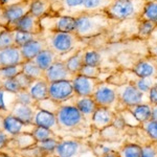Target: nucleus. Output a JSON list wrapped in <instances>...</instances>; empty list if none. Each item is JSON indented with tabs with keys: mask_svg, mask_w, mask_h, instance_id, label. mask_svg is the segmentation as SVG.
Masks as SVG:
<instances>
[{
	"mask_svg": "<svg viewBox=\"0 0 157 157\" xmlns=\"http://www.w3.org/2000/svg\"><path fill=\"white\" fill-rule=\"evenodd\" d=\"M48 97L50 100L59 105L71 100L75 97L72 82L68 80H62L48 83Z\"/></svg>",
	"mask_w": 157,
	"mask_h": 157,
	"instance_id": "nucleus-9",
	"label": "nucleus"
},
{
	"mask_svg": "<svg viewBox=\"0 0 157 157\" xmlns=\"http://www.w3.org/2000/svg\"><path fill=\"white\" fill-rule=\"evenodd\" d=\"M11 140H12L11 135H9L3 129L0 128V151H1L3 148H6L7 146V144H9Z\"/></svg>",
	"mask_w": 157,
	"mask_h": 157,
	"instance_id": "nucleus-45",
	"label": "nucleus"
},
{
	"mask_svg": "<svg viewBox=\"0 0 157 157\" xmlns=\"http://www.w3.org/2000/svg\"><path fill=\"white\" fill-rule=\"evenodd\" d=\"M71 82L77 97H92L98 84L103 81L101 78H92L82 75H75Z\"/></svg>",
	"mask_w": 157,
	"mask_h": 157,
	"instance_id": "nucleus-12",
	"label": "nucleus"
},
{
	"mask_svg": "<svg viewBox=\"0 0 157 157\" xmlns=\"http://www.w3.org/2000/svg\"><path fill=\"white\" fill-rule=\"evenodd\" d=\"M22 72L25 75H27L30 80H45L44 78V71L40 68L34 61H25L23 63V70Z\"/></svg>",
	"mask_w": 157,
	"mask_h": 157,
	"instance_id": "nucleus-28",
	"label": "nucleus"
},
{
	"mask_svg": "<svg viewBox=\"0 0 157 157\" xmlns=\"http://www.w3.org/2000/svg\"><path fill=\"white\" fill-rule=\"evenodd\" d=\"M22 70H23V64L0 67V82L9 78H15L22 72Z\"/></svg>",
	"mask_w": 157,
	"mask_h": 157,
	"instance_id": "nucleus-33",
	"label": "nucleus"
},
{
	"mask_svg": "<svg viewBox=\"0 0 157 157\" xmlns=\"http://www.w3.org/2000/svg\"><path fill=\"white\" fill-rule=\"evenodd\" d=\"M12 46H16L14 40V30L4 29L0 33V49L9 48Z\"/></svg>",
	"mask_w": 157,
	"mask_h": 157,
	"instance_id": "nucleus-36",
	"label": "nucleus"
},
{
	"mask_svg": "<svg viewBox=\"0 0 157 157\" xmlns=\"http://www.w3.org/2000/svg\"><path fill=\"white\" fill-rule=\"evenodd\" d=\"M84 54L85 48H78L75 52V55H72L71 57H69L65 61V64H66L68 70L72 75H78L80 70L84 66Z\"/></svg>",
	"mask_w": 157,
	"mask_h": 157,
	"instance_id": "nucleus-25",
	"label": "nucleus"
},
{
	"mask_svg": "<svg viewBox=\"0 0 157 157\" xmlns=\"http://www.w3.org/2000/svg\"><path fill=\"white\" fill-rule=\"evenodd\" d=\"M103 62V57L100 52L95 49H85L84 65L88 66H101Z\"/></svg>",
	"mask_w": 157,
	"mask_h": 157,
	"instance_id": "nucleus-34",
	"label": "nucleus"
},
{
	"mask_svg": "<svg viewBox=\"0 0 157 157\" xmlns=\"http://www.w3.org/2000/svg\"><path fill=\"white\" fill-rule=\"evenodd\" d=\"M81 42H83V40L75 33H52L49 41L46 40L48 48L54 50L57 55L67 54Z\"/></svg>",
	"mask_w": 157,
	"mask_h": 157,
	"instance_id": "nucleus-6",
	"label": "nucleus"
},
{
	"mask_svg": "<svg viewBox=\"0 0 157 157\" xmlns=\"http://www.w3.org/2000/svg\"><path fill=\"white\" fill-rule=\"evenodd\" d=\"M4 29H6V27H4L3 25H1V24H0V33H1L2 30H3Z\"/></svg>",
	"mask_w": 157,
	"mask_h": 157,
	"instance_id": "nucleus-53",
	"label": "nucleus"
},
{
	"mask_svg": "<svg viewBox=\"0 0 157 157\" xmlns=\"http://www.w3.org/2000/svg\"><path fill=\"white\" fill-rule=\"evenodd\" d=\"M24 62L20 47L12 46L9 48L0 49V67L23 64Z\"/></svg>",
	"mask_w": 157,
	"mask_h": 157,
	"instance_id": "nucleus-18",
	"label": "nucleus"
},
{
	"mask_svg": "<svg viewBox=\"0 0 157 157\" xmlns=\"http://www.w3.org/2000/svg\"><path fill=\"white\" fill-rule=\"evenodd\" d=\"M121 157H143V148L137 144L127 143L118 151Z\"/></svg>",
	"mask_w": 157,
	"mask_h": 157,
	"instance_id": "nucleus-32",
	"label": "nucleus"
},
{
	"mask_svg": "<svg viewBox=\"0 0 157 157\" xmlns=\"http://www.w3.org/2000/svg\"><path fill=\"white\" fill-rule=\"evenodd\" d=\"M117 114L113 109L106 107H98L91 118L90 127L94 130L102 131L114 124Z\"/></svg>",
	"mask_w": 157,
	"mask_h": 157,
	"instance_id": "nucleus-13",
	"label": "nucleus"
},
{
	"mask_svg": "<svg viewBox=\"0 0 157 157\" xmlns=\"http://www.w3.org/2000/svg\"><path fill=\"white\" fill-rule=\"evenodd\" d=\"M0 157H11V156L7 155V154H6V153H2V152L0 151Z\"/></svg>",
	"mask_w": 157,
	"mask_h": 157,
	"instance_id": "nucleus-52",
	"label": "nucleus"
},
{
	"mask_svg": "<svg viewBox=\"0 0 157 157\" xmlns=\"http://www.w3.org/2000/svg\"><path fill=\"white\" fill-rule=\"evenodd\" d=\"M15 78H16V81L18 82L20 88H21V90H27L29 88V86L32 85V83L34 82V81L30 80L27 75H25L23 72H21L19 75H17Z\"/></svg>",
	"mask_w": 157,
	"mask_h": 157,
	"instance_id": "nucleus-43",
	"label": "nucleus"
},
{
	"mask_svg": "<svg viewBox=\"0 0 157 157\" xmlns=\"http://www.w3.org/2000/svg\"><path fill=\"white\" fill-rule=\"evenodd\" d=\"M34 126L50 129L54 132H57L59 130L56 113L42 110V109H38V108H36V112H35Z\"/></svg>",
	"mask_w": 157,
	"mask_h": 157,
	"instance_id": "nucleus-17",
	"label": "nucleus"
},
{
	"mask_svg": "<svg viewBox=\"0 0 157 157\" xmlns=\"http://www.w3.org/2000/svg\"><path fill=\"white\" fill-rule=\"evenodd\" d=\"M33 61L41 68L43 71H45L47 68L50 67V65H52L56 61H58V55L54 50L47 47V48L43 49L41 52H39V55Z\"/></svg>",
	"mask_w": 157,
	"mask_h": 157,
	"instance_id": "nucleus-24",
	"label": "nucleus"
},
{
	"mask_svg": "<svg viewBox=\"0 0 157 157\" xmlns=\"http://www.w3.org/2000/svg\"><path fill=\"white\" fill-rule=\"evenodd\" d=\"M75 22L77 27L75 34L82 40L94 38L109 32V29L116 23L115 20L111 19L104 12L95 14L84 13L75 18Z\"/></svg>",
	"mask_w": 157,
	"mask_h": 157,
	"instance_id": "nucleus-1",
	"label": "nucleus"
},
{
	"mask_svg": "<svg viewBox=\"0 0 157 157\" xmlns=\"http://www.w3.org/2000/svg\"><path fill=\"white\" fill-rule=\"evenodd\" d=\"M114 0H83L84 11L87 14L102 13L113 3Z\"/></svg>",
	"mask_w": 157,
	"mask_h": 157,
	"instance_id": "nucleus-27",
	"label": "nucleus"
},
{
	"mask_svg": "<svg viewBox=\"0 0 157 157\" xmlns=\"http://www.w3.org/2000/svg\"><path fill=\"white\" fill-rule=\"evenodd\" d=\"M100 157H121L118 153V151L112 150V149H107L103 152V154Z\"/></svg>",
	"mask_w": 157,
	"mask_h": 157,
	"instance_id": "nucleus-48",
	"label": "nucleus"
},
{
	"mask_svg": "<svg viewBox=\"0 0 157 157\" xmlns=\"http://www.w3.org/2000/svg\"><path fill=\"white\" fill-rule=\"evenodd\" d=\"M32 136L34 137L35 141L36 143H40V141H44V140H47V139H50V138H59L58 134L54 132L52 130L50 129H47V128H42V127H36L35 126L34 129L32 131Z\"/></svg>",
	"mask_w": 157,
	"mask_h": 157,
	"instance_id": "nucleus-31",
	"label": "nucleus"
},
{
	"mask_svg": "<svg viewBox=\"0 0 157 157\" xmlns=\"http://www.w3.org/2000/svg\"><path fill=\"white\" fill-rule=\"evenodd\" d=\"M143 148V157H157V143L151 141L148 145L141 147Z\"/></svg>",
	"mask_w": 157,
	"mask_h": 157,
	"instance_id": "nucleus-42",
	"label": "nucleus"
},
{
	"mask_svg": "<svg viewBox=\"0 0 157 157\" xmlns=\"http://www.w3.org/2000/svg\"><path fill=\"white\" fill-rule=\"evenodd\" d=\"M116 87V85L109 82H102L98 84L92 95V98L97 103L98 107L113 109L118 105Z\"/></svg>",
	"mask_w": 157,
	"mask_h": 157,
	"instance_id": "nucleus-8",
	"label": "nucleus"
},
{
	"mask_svg": "<svg viewBox=\"0 0 157 157\" xmlns=\"http://www.w3.org/2000/svg\"><path fill=\"white\" fill-rule=\"evenodd\" d=\"M137 38L141 41H148L157 27V23L152 21H137Z\"/></svg>",
	"mask_w": 157,
	"mask_h": 157,
	"instance_id": "nucleus-30",
	"label": "nucleus"
},
{
	"mask_svg": "<svg viewBox=\"0 0 157 157\" xmlns=\"http://www.w3.org/2000/svg\"><path fill=\"white\" fill-rule=\"evenodd\" d=\"M16 103L22 104V105L32 106V107H36L37 103L34 101L32 95L27 90H21L16 94Z\"/></svg>",
	"mask_w": 157,
	"mask_h": 157,
	"instance_id": "nucleus-40",
	"label": "nucleus"
},
{
	"mask_svg": "<svg viewBox=\"0 0 157 157\" xmlns=\"http://www.w3.org/2000/svg\"><path fill=\"white\" fill-rule=\"evenodd\" d=\"M149 103L151 105H157V84L151 88L148 93Z\"/></svg>",
	"mask_w": 157,
	"mask_h": 157,
	"instance_id": "nucleus-47",
	"label": "nucleus"
},
{
	"mask_svg": "<svg viewBox=\"0 0 157 157\" xmlns=\"http://www.w3.org/2000/svg\"><path fill=\"white\" fill-rule=\"evenodd\" d=\"M1 120H2V114L0 113V126H1Z\"/></svg>",
	"mask_w": 157,
	"mask_h": 157,
	"instance_id": "nucleus-54",
	"label": "nucleus"
},
{
	"mask_svg": "<svg viewBox=\"0 0 157 157\" xmlns=\"http://www.w3.org/2000/svg\"><path fill=\"white\" fill-rule=\"evenodd\" d=\"M32 98L36 103L48 98V82L45 80H37L32 83L29 88L27 89Z\"/></svg>",
	"mask_w": 157,
	"mask_h": 157,
	"instance_id": "nucleus-22",
	"label": "nucleus"
},
{
	"mask_svg": "<svg viewBox=\"0 0 157 157\" xmlns=\"http://www.w3.org/2000/svg\"><path fill=\"white\" fill-rule=\"evenodd\" d=\"M11 1L12 0H0V6H7V4H11Z\"/></svg>",
	"mask_w": 157,
	"mask_h": 157,
	"instance_id": "nucleus-51",
	"label": "nucleus"
},
{
	"mask_svg": "<svg viewBox=\"0 0 157 157\" xmlns=\"http://www.w3.org/2000/svg\"><path fill=\"white\" fill-rule=\"evenodd\" d=\"M47 47L48 46H47L46 40L42 39V38H37V39L21 46L20 50H21L24 61H32L39 55V52H41L43 49L47 48Z\"/></svg>",
	"mask_w": 157,
	"mask_h": 157,
	"instance_id": "nucleus-20",
	"label": "nucleus"
},
{
	"mask_svg": "<svg viewBox=\"0 0 157 157\" xmlns=\"http://www.w3.org/2000/svg\"><path fill=\"white\" fill-rule=\"evenodd\" d=\"M141 128L154 143H157V121L149 120L141 123Z\"/></svg>",
	"mask_w": 157,
	"mask_h": 157,
	"instance_id": "nucleus-38",
	"label": "nucleus"
},
{
	"mask_svg": "<svg viewBox=\"0 0 157 157\" xmlns=\"http://www.w3.org/2000/svg\"><path fill=\"white\" fill-rule=\"evenodd\" d=\"M75 106L78 109L81 114L84 116L85 121L90 126L93 113L95 112V110L98 108L97 103L94 102L92 97H77L75 95Z\"/></svg>",
	"mask_w": 157,
	"mask_h": 157,
	"instance_id": "nucleus-19",
	"label": "nucleus"
},
{
	"mask_svg": "<svg viewBox=\"0 0 157 157\" xmlns=\"http://www.w3.org/2000/svg\"><path fill=\"white\" fill-rule=\"evenodd\" d=\"M12 30H20V32L29 33V34L42 35L43 29L41 25V19L35 17L29 12L15 23L12 27Z\"/></svg>",
	"mask_w": 157,
	"mask_h": 157,
	"instance_id": "nucleus-16",
	"label": "nucleus"
},
{
	"mask_svg": "<svg viewBox=\"0 0 157 157\" xmlns=\"http://www.w3.org/2000/svg\"><path fill=\"white\" fill-rule=\"evenodd\" d=\"M59 141H60V139H58V138H50V139H47V140H44V141L36 143L35 146H36L39 150L44 152V153L52 154V153H55L56 148H57Z\"/></svg>",
	"mask_w": 157,
	"mask_h": 157,
	"instance_id": "nucleus-37",
	"label": "nucleus"
},
{
	"mask_svg": "<svg viewBox=\"0 0 157 157\" xmlns=\"http://www.w3.org/2000/svg\"><path fill=\"white\" fill-rule=\"evenodd\" d=\"M150 120L157 121V105H152V110H151V118Z\"/></svg>",
	"mask_w": 157,
	"mask_h": 157,
	"instance_id": "nucleus-49",
	"label": "nucleus"
},
{
	"mask_svg": "<svg viewBox=\"0 0 157 157\" xmlns=\"http://www.w3.org/2000/svg\"><path fill=\"white\" fill-rule=\"evenodd\" d=\"M104 71H105V69L102 66H88V65H84L82 67V69L80 70L78 75H82L92 78H100V75Z\"/></svg>",
	"mask_w": 157,
	"mask_h": 157,
	"instance_id": "nucleus-39",
	"label": "nucleus"
},
{
	"mask_svg": "<svg viewBox=\"0 0 157 157\" xmlns=\"http://www.w3.org/2000/svg\"><path fill=\"white\" fill-rule=\"evenodd\" d=\"M56 116H57L59 130L75 131L85 129L87 126H89L85 121L84 116L81 114L78 109L75 106V104L60 105Z\"/></svg>",
	"mask_w": 157,
	"mask_h": 157,
	"instance_id": "nucleus-3",
	"label": "nucleus"
},
{
	"mask_svg": "<svg viewBox=\"0 0 157 157\" xmlns=\"http://www.w3.org/2000/svg\"><path fill=\"white\" fill-rule=\"evenodd\" d=\"M35 112H36V107L22 105L19 103H15L10 111L12 115L17 117L25 125H34Z\"/></svg>",
	"mask_w": 157,
	"mask_h": 157,
	"instance_id": "nucleus-21",
	"label": "nucleus"
},
{
	"mask_svg": "<svg viewBox=\"0 0 157 157\" xmlns=\"http://www.w3.org/2000/svg\"><path fill=\"white\" fill-rule=\"evenodd\" d=\"M0 87H1V82H0Z\"/></svg>",
	"mask_w": 157,
	"mask_h": 157,
	"instance_id": "nucleus-55",
	"label": "nucleus"
},
{
	"mask_svg": "<svg viewBox=\"0 0 157 157\" xmlns=\"http://www.w3.org/2000/svg\"><path fill=\"white\" fill-rule=\"evenodd\" d=\"M1 87L6 91H7V92L13 93V94H17L19 91H21V88H20L16 78H9V80L2 81Z\"/></svg>",
	"mask_w": 157,
	"mask_h": 157,
	"instance_id": "nucleus-41",
	"label": "nucleus"
},
{
	"mask_svg": "<svg viewBox=\"0 0 157 157\" xmlns=\"http://www.w3.org/2000/svg\"><path fill=\"white\" fill-rule=\"evenodd\" d=\"M75 75H72L68 70V68L65 64V61H56L50 67L47 68L44 71V78L46 82L52 83L56 81H62V80H68L71 81L75 78Z\"/></svg>",
	"mask_w": 157,
	"mask_h": 157,
	"instance_id": "nucleus-15",
	"label": "nucleus"
},
{
	"mask_svg": "<svg viewBox=\"0 0 157 157\" xmlns=\"http://www.w3.org/2000/svg\"><path fill=\"white\" fill-rule=\"evenodd\" d=\"M52 9V0H30L29 13L35 17L41 19L48 15Z\"/></svg>",
	"mask_w": 157,
	"mask_h": 157,
	"instance_id": "nucleus-23",
	"label": "nucleus"
},
{
	"mask_svg": "<svg viewBox=\"0 0 157 157\" xmlns=\"http://www.w3.org/2000/svg\"><path fill=\"white\" fill-rule=\"evenodd\" d=\"M126 110L129 111L141 124L151 118L152 105L151 104H139V105H134L131 106V107H128Z\"/></svg>",
	"mask_w": 157,
	"mask_h": 157,
	"instance_id": "nucleus-26",
	"label": "nucleus"
},
{
	"mask_svg": "<svg viewBox=\"0 0 157 157\" xmlns=\"http://www.w3.org/2000/svg\"><path fill=\"white\" fill-rule=\"evenodd\" d=\"M155 1H157V0H155Z\"/></svg>",
	"mask_w": 157,
	"mask_h": 157,
	"instance_id": "nucleus-56",
	"label": "nucleus"
},
{
	"mask_svg": "<svg viewBox=\"0 0 157 157\" xmlns=\"http://www.w3.org/2000/svg\"><path fill=\"white\" fill-rule=\"evenodd\" d=\"M6 91L2 87H0V113L2 114V112H7L10 106L7 105L6 101Z\"/></svg>",
	"mask_w": 157,
	"mask_h": 157,
	"instance_id": "nucleus-44",
	"label": "nucleus"
},
{
	"mask_svg": "<svg viewBox=\"0 0 157 157\" xmlns=\"http://www.w3.org/2000/svg\"><path fill=\"white\" fill-rule=\"evenodd\" d=\"M148 0H114L110 6L104 11L116 22L124 20H136L140 17Z\"/></svg>",
	"mask_w": 157,
	"mask_h": 157,
	"instance_id": "nucleus-2",
	"label": "nucleus"
},
{
	"mask_svg": "<svg viewBox=\"0 0 157 157\" xmlns=\"http://www.w3.org/2000/svg\"><path fill=\"white\" fill-rule=\"evenodd\" d=\"M137 21H152L157 23V1L148 0Z\"/></svg>",
	"mask_w": 157,
	"mask_h": 157,
	"instance_id": "nucleus-29",
	"label": "nucleus"
},
{
	"mask_svg": "<svg viewBox=\"0 0 157 157\" xmlns=\"http://www.w3.org/2000/svg\"><path fill=\"white\" fill-rule=\"evenodd\" d=\"M148 41L149 42H155V41H157V27L155 29V30L153 32V34H152V36L150 37V39H149Z\"/></svg>",
	"mask_w": 157,
	"mask_h": 157,
	"instance_id": "nucleus-50",
	"label": "nucleus"
},
{
	"mask_svg": "<svg viewBox=\"0 0 157 157\" xmlns=\"http://www.w3.org/2000/svg\"><path fill=\"white\" fill-rule=\"evenodd\" d=\"M118 106H123L125 109L139 104H150L148 94L141 92L133 84L126 83L116 87Z\"/></svg>",
	"mask_w": 157,
	"mask_h": 157,
	"instance_id": "nucleus-5",
	"label": "nucleus"
},
{
	"mask_svg": "<svg viewBox=\"0 0 157 157\" xmlns=\"http://www.w3.org/2000/svg\"><path fill=\"white\" fill-rule=\"evenodd\" d=\"M30 0H19L14 3L1 6V16L4 20L3 26L12 29L15 23L29 12Z\"/></svg>",
	"mask_w": 157,
	"mask_h": 157,
	"instance_id": "nucleus-7",
	"label": "nucleus"
},
{
	"mask_svg": "<svg viewBox=\"0 0 157 157\" xmlns=\"http://www.w3.org/2000/svg\"><path fill=\"white\" fill-rule=\"evenodd\" d=\"M88 150V146L80 139H64L60 140L56 148L57 157H80Z\"/></svg>",
	"mask_w": 157,
	"mask_h": 157,
	"instance_id": "nucleus-11",
	"label": "nucleus"
},
{
	"mask_svg": "<svg viewBox=\"0 0 157 157\" xmlns=\"http://www.w3.org/2000/svg\"><path fill=\"white\" fill-rule=\"evenodd\" d=\"M139 78H157V58L149 54L140 56L129 68Z\"/></svg>",
	"mask_w": 157,
	"mask_h": 157,
	"instance_id": "nucleus-10",
	"label": "nucleus"
},
{
	"mask_svg": "<svg viewBox=\"0 0 157 157\" xmlns=\"http://www.w3.org/2000/svg\"><path fill=\"white\" fill-rule=\"evenodd\" d=\"M147 44V50H148V54L151 57L157 58V41L155 42H146Z\"/></svg>",
	"mask_w": 157,
	"mask_h": 157,
	"instance_id": "nucleus-46",
	"label": "nucleus"
},
{
	"mask_svg": "<svg viewBox=\"0 0 157 157\" xmlns=\"http://www.w3.org/2000/svg\"><path fill=\"white\" fill-rule=\"evenodd\" d=\"M34 127V125H25L17 117L12 115L11 113H7L6 115H2L1 128L12 137L23 133H32Z\"/></svg>",
	"mask_w": 157,
	"mask_h": 157,
	"instance_id": "nucleus-14",
	"label": "nucleus"
},
{
	"mask_svg": "<svg viewBox=\"0 0 157 157\" xmlns=\"http://www.w3.org/2000/svg\"><path fill=\"white\" fill-rule=\"evenodd\" d=\"M41 35H35V34H29V33L25 32H20V30H14V40H15V45L18 47L23 46L24 44L29 43L33 40L40 38Z\"/></svg>",
	"mask_w": 157,
	"mask_h": 157,
	"instance_id": "nucleus-35",
	"label": "nucleus"
},
{
	"mask_svg": "<svg viewBox=\"0 0 157 157\" xmlns=\"http://www.w3.org/2000/svg\"><path fill=\"white\" fill-rule=\"evenodd\" d=\"M41 25L43 30L50 33H75L77 22L73 17L49 13L41 18Z\"/></svg>",
	"mask_w": 157,
	"mask_h": 157,
	"instance_id": "nucleus-4",
	"label": "nucleus"
}]
</instances>
